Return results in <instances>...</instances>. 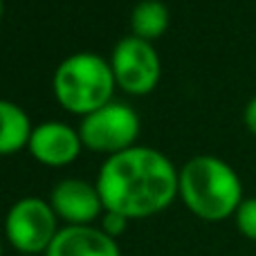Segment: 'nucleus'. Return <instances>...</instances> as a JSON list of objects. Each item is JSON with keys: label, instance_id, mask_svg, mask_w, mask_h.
I'll return each instance as SVG.
<instances>
[{"label": "nucleus", "instance_id": "nucleus-2", "mask_svg": "<svg viewBox=\"0 0 256 256\" xmlns=\"http://www.w3.org/2000/svg\"><path fill=\"white\" fill-rule=\"evenodd\" d=\"M178 196L194 216L218 222L234 216L243 202V184L227 162L214 155H198L180 168Z\"/></svg>", "mask_w": 256, "mask_h": 256}, {"label": "nucleus", "instance_id": "nucleus-1", "mask_svg": "<svg viewBox=\"0 0 256 256\" xmlns=\"http://www.w3.org/2000/svg\"><path fill=\"white\" fill-rule=\"evenodd\" d=\"M180 171L150 146H132L106 158L97 176V189L106 212L128 220L150 218L171 207L178 196Z\"/></svg>", "mask_w": 256, "mask_h": 256}, {"label": "nucleus", "instance_id": "nucleus-5", "mask_svg": "<svg viewBox=\"0 0 256 256\" xmlns=\"http://www.w3.org/2000/svg\"><path fill=\"white\" fill-rule=\"evenodd\" d=\"M140 115L130 106L110 102L81 120L79 135L86 148L108 153L110 158L137 146L135 140L140 137Z\"/></svg>", "mask_w": 256, "mask_h": 256}, {"label": "nucleus", "instance_id": "nucleus-16", "mask_svg": "<svg viewBox=\"0 0 256 256\" xmlns=\"http://www.w3.org/2000/svg\"><path fill=\"white\" fill-rule=\"evenodd\" d=\"M0 256H2V243H0Z\"/></svg>", "mask_w": 256, "mask_h": 256}, {"label": "nucleus", "instance_id": "nucleus-15", "mask_svg": "<svg viewBox=\"0 0 256 256\" xmlns=\"http://www.w3.org/2000/svg\"><path fill=\"white\" fill-rule=\"evenodd\" d=\"M2 9H4V4H2V0H0V18H2Z\"/></svg>", "mask_w": 256, "mask_h": 256}, {"label": "nucleus", "instance_id": "nucleus-10", "mask_svg": "<svg viewBox=\"0 0 256 256\" xmlns=\"http://www.w3.org/2000/svg\"><path fill=\"white\" fill-rule=\"evenodd\" d=\"M32 130L34 126L27 112L18 104L0 99V155H12L27 148Z\"/></svg>", "mask_w": 256, "mask_h": 256}, {"label": "nucleus", "instance_id": "nucleus-6", "mask_svg": "<svg viewBox=\"0 0 256 256\" xmlns=\"http://www.w3.org/2000/svg\"><path fill=\"white\" fill-rule=\"evenodd\" d=\"M110 68L115 81L128 94H148L158 88L162 76L160 54L148 40L137 36H124L115 45L110 56Z\"/></svg>", "mask_w": 256, "mask_h": 256}, {"label": "nucleus", "instance_id": "nucleus-13", "mask_svg": "<svg viewBox=\"0 0 256 256\" xmlns=\"http://www.w3.org/2000/svg\"><path fill=\"white\" fill-rule=\"evenodd\" d=\"M128 227V218H124L122 214H115V212H106L104 214V220H102V230L106 232L110 238L117 240V236H122Z\"/></svg>", "mask_w": 256, "mask_h": 256}, {"label": "nucleus", "instance_id": "nucleus-8", "mask_svg": "<svg viewBox=\"0 0 256 256\" xmlns=\"http://www.w3.org/2000/svg\"><path fill=\"white\" fill-rule=\"evenodd\" d=\"M27 148L32 158L45 166H68L79 158L84 142L79 130L63 122H40L32 130Z\"/></svg>", "mask_w": 256, "mask_h": 256}, {"label": "nucleus", "instance_id": "nucleus-14", "mask_svg": "<svg viewBox=\"0 0 256 256\" xmlns=\"http://www.w3.org/2000/svg\"><path fill=\"white\" fill-rule=\"evenodd\" d=\"M245 124H248V128L256 135V97L248 104V108H245Z\"/></svg>", "mask_w": 256, "mask_h": 256}, {"label": "nucleus", "instance_id": "nucleus-4", "mask_svg": "<svg viewBox=\"0 0 256 256\" xmlns=\"http://www.w3.org/2000/svg\"><path fill=\"white\" fill-rule=\"evenodd\" d=\"M56 220L58 216L48 200L36 198V196L20 198L7 212L4 236L9 245L22 256H38L48 252L52 240L56 238Z\"/></svg>", "mask_w": 256, "mask_h": 256}, {"label": "nucleus", "instance_id": "nucleus-3", "mask_svg": "<svg viewBox=\"0 0 256 256\" xmlns=\"http://www.w3.org/2000/svg\"><path fill=\"white\" fill-rule=\"evenodd\" d=\"M115 86L110 61L94 52L70 54L58 63L52 79L54 97L61 108L81 117L110 104Z\"/></svg>", "mask_w": 256, "mask_h": 256}, {"label": "nucleus", "instance_id": "nucleus-9", "mask_svg": "<svg viewBox=\"0 0 256 256\" xmlns=\"http://www.w3.org/2000/svg\"><path fill=\"white\" fill-rule=\"evenodd\" d=\"M45 256H122V250L102 227L66 225L58 230Z\"/></svg>", "mask_w": 256, "mask_h": 256}, {"label": "nucleus", "instance_id": "nucleus-12", "mask_svg": "<svg viewBox=\"0 0 256 256\" xmlns=\"http://www.w3.org/2000/svg\"><path fill=\"white\" fill-rule=\"evenodd\" d=\"M238 232L250 240H256V198H248L240 202L234 214Z\"/></svg>", "mask_w": 256, "mask_h": 256}, {"label": "nucleus", "instance_id": "nucleus-11", "mask_svg": "<svg viewBox=\"0 0 256 256\" xmlns=\"http://www.w3.org/2000/svg\"><path fill=\"white\" fill-rule=\"evenodd\" d=\"M168 9L162 0H142L130 14L132 36L144 40H155L168 30Z\"/></svg>", "mask_w": 256, "mask_h": 256}, {"label": "nucleus", "instance_id": "nucleus-7", "mask_svg": "<svg viewBox=\"0 0 256 256\" xmlns=\"http://www.w3.org/2000/svg\"><path fill=\"white\" fill-rule=\"evenodd\" d=\"M50 204L68 225H90L102 216V212H106L97 184L79 178H66L58 182L50 194Z\"/></svg>", "mask_w": 256, "mask_h": 256}]
</instances>
